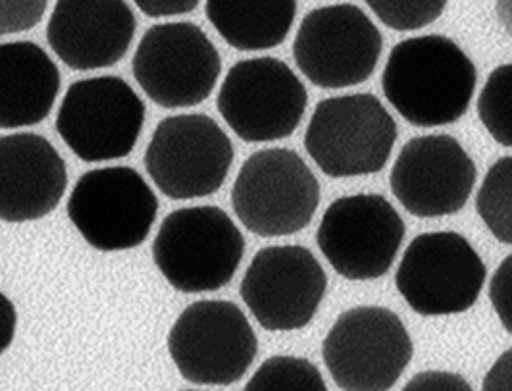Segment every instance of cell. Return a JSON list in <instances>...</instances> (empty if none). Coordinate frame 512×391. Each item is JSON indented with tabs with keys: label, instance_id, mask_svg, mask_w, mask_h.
I'll use <instances>...</instances> for the list:
<instances>
[{
	"label": "cell",
	"instance_id": "obj_1",
	"mask_svg": "<svg viewBox=\"0 0 512 391\" xmlns=\"http://www.w3.org/2000/svg\"><path fill=\"white\" fill-rule=\"evenodd\" d=\"M476 66L457 43L422 35L397 43L385 64V99L416 128L461 120L476 91Z\"/></svg>",
	"mask_w": 512,
	"mask_h": 391
},
{
	"label": "cell",
	"instance_id": "obj_22",
	"mask_svg": "<svg viewBox=\"0 0 512 391\" xmlns=\"http://www.w3.org/2000/svg\"><path fill=\"white\" fill-rule=\"evenodd\" d=\"M478 116L487 133L512 147V64L495 68L478 97Z\"/></svg>",
	"mask_w": 512,
	"mask_h": 391
},
{
	"label": "cell",
	"instance_id": "obj_9",
	"mask_svg": "<svg viewBox=\"0 0 512 391\" xmlns=\"http://www.w3.org/2000/svg\"><path fill=\"white\" fill-rule=\"evenodd\" d=\"M158 214L153 187L129 166L85 172L68 199V216L97 251H129L145 243Z\"/></svg>",
	"mask_w": 512,
	"mask_h": 391
},
{
	"label": "cell",
	"instance_id": "obj_6",
	"mask_svg": "<svg viewBox=\"0 0 512 391\" xmlns=\"http://www.w3.org/2000/svg\"><path fill=\"white\" fill-rule=\"evenodd\" d=\"M233 157V143L216 120L206 114H176L156 126L145 168L160 193L189 201L220 191Z\"/></svg>",
	"mask_w": 512,
	"mask_h": 391
},
{
	"label": "cell",
	"instance_id": "obj_11",
	"mask_svg": "<svg viewBox=\"0 0 512 391\" xmlns=\"http://www.w3.org/2000/svg\"><path fill=\"white\" fill-rule=\"evenodd\" d=\"M308 105L303 81L278 58L237 62L218 93V110L245 143H270L293 135Z\"/></svg>",
	"mask_w": 512,
	"mask_h": 391
},
{
	"label": "cell",
	"instance_id": "obj_25",
	"mask_svg": "<svg viewBox=\"0 0 512 391\" xmlns=\"http://www.w3.org/2000/svg\"><path fill=\"white\" fill-rule=\"evenodd\" d=\"M47 6L49 0H0V37L39 26Z\"/></svg>",
	"mask_w": 512,
	"mask_h": 391
},
{
	"label": "cell",
	"instance_id": "obj_5",
	"mask_svg": "<svg viewBox=\"0 0 512 391\" xmlns=\"http://www.w3.org/2000/svg\"><path fill=\"white\" fill-rule=\"evenodd\" d=\"M168 351L181 376L197 386L237 384L255 363L258 341L230 301H197L178 316Z\"/></svg>",
	"mask_w": 512,
	"mask_h": 391
},
{
	"label": "cell",
	"instance_id": "obj_23",
	"mask_svg": "<svg viewBox=\"0 0 512 391\" xmlns=\"http://www.w3.org/2000/svg\"><path fill=\"white\" fill-rule=\"evenodd\" d=\"M247 391H326L320 370L307 359L272 357L247 382Z\"/></svg>",
	"mask_w": 512,
	"mask_h": 391
},
{
	"label": "cell",
	"instance_id": "obj_3",
	"mask_svg": "<svg viewBox=\"0 0 512 391\" xmlns=\"http://www.w3.org/2000/svg\"><path fill=\"white\" fill-rule=\"evenodd\" d=\"M395 141V120L370 93L320 101L305 133L308 155L335 180L382 172Z\"/></svg>",
	"mask_w": 512,
	"mask_h": 391
},
{
	"label": "cell",
	"instance_id": "obj_8",
	"mask_svg": "<svg viewBox=\"0 0 512 391\" xmlns=\"http://www.w3.org/2000/svg\"><path fill=\"white\" fill-rule=\"evenodd\" d=\"M412 351L405 324L384 307L341 314L322 345L333 382L347 391L391 390L409 366Z\"/></svg>",
	"mask_w": 512,
	"mask_h": 391
},
{
	"label": "cell",
	"instance_id": "obj_13",
	"mask_svg": "<svg viewBox=\"0 0 512 391\" xmlns=\"http://www.w3.org/2000/svg\"><path fill=\"white\" fill-rule=\"evenodd\" d=\"M486 276L482 257L462 235L432 232L410 241L395 286L414 313L445 316L472 309Z\"/></svg>",
	"mask_w": 512,
	"mask_h": 391
},
{
	"label": "cell",
	"instance_id": "obj_30",
	"mask_svg": "<svg viewBox=\"0 0 512 391\" xmlns=\"http://www.w3.org/2000/svg\"><path fill=\"white\" fill-rule=\"evenodd\" d=\"M18 314L14 303L0 291V355L12 345L16 336Z\"/></svg>",
	"mask_w": 512,
	"mask_h": 391
},
{
	"label": "cell",
	"instance_id": "obj_7",
	"mask_svg": "<svg viewBox=\"0 0 512 391\" xmlns=\"http://www.w3.org/2000/svg\"><path fill=\"white\" fill-rule=\"evenodd\" d=\"M145 126V103L116 76L79 79L66 91L56 131L83 162L128 157Z\"/></svg>",
	"mask_w": 512,
	"mask_h": 391
},
{
	"label": "cell",
	"instance_id": "obj_4",
	"mask_svg": "<svg viewBox=\"0 0 512 391\" xmlns=\"http://www.w3.org/2000/svg\"><path fill=\"white\" fill-rule=\"evenodd\" d=\"M239 222L260 237L299 234L320 205V183L289 149H264L247 158L231 189Z\"/></svg>",
	"mask_w": 512,
	"mask_h": 391
},
{
	"label": "cell",
	"instance_id": "obj_18",
	"mask_svg": "<svg viewBox=\"0 0 512 391\" xmlns=\"http://www.w3.org/2000/svg\"><path fill=\"white\" fill-rule=\"evenodd\" d=\"M68 168L51 141L37 133L0 137V220L33 222L60 205Z\"/></svg>",
	"mask_w": 512,
	"mask_h": 391
},
{
	"label": "cell",
	"instance_id": "obj_21",
	"mask_svg": "<svg viewBox=\"0 0 512 391\" xmlns=\"http://www.w3.org/2000/svg\"><path fill=\"white\" fill-rule=\"evenodd\" d=\"M476 210L497 241L512 245V157L499 158L476 195Z\"/></svg>",
	"mask_w": 512,
	"mask_h": 391
},
{
	"label": "cell",
	"instance_id": "obj_29",
	"mask_svg": "<svg viewBox=\"0 0 512 391\" xmlns=\"http://www.w3.org/2000/svg\"><path fill=\"white\" fill-rule=\"evenodd\" d=\"M486 391H511L512 390V349L505 351L491 370L487 372L484 380Z\"/></svg>",
	"mask_w": 512,
	"mask_h": 391
},
{
	"label": "cell",
	"instance_id": "obj_24",
	"mask_svg": "<svg viewBox=\"0 0 512 391\" xmlns=\"http://www.w3.org/2000/svg\"><path fill=\"white\" fill-rule=\"evenodd\" d=\"M449 0H366L376 18L395 31H416L434 24Z\"/></svg>",
	"mask_w": 512,
	"mask_h": 391
},
{
	"label": "cell",
	"instance_id": "obj_28",
	"mask_svg": "<svg viewBox=\"0 0 512 391\" xmlns=\"http://www.w3.org/2000/svg\"><path fill=\"white\" fill-rule=\"evenodd\" d=\"M137 8L151 18H170L193 12L201 0H133Z\"/></svg>",
	"mask_w": 512,
	"mask_h": 391
},
{
	"label": "cell",
	"instance_id": "obj_14",
	"mask_svg": "<svg viewBox=\"0 0 512 391\" xmlns=\"http://www.w3.org/2000/svg\"><path fill=\"white\" fill-rule=\"evenodd\" d=\"M405 239V222L384 195L360 193L333 201L316 241L333 270L351 282L385 276Z\"/></svg>",
	"mask_w": 512,
	"mask_h": 391
},
{
	"label": "cell",
	"instance_id": "obj_10",
	"mask_svg": "<svg viewBox=\"0 0 512 391\" xmlns=\"http://www.w3.org/2000/svg\"><path fill=\"white\" fill-rule=\"evenodd\" d=\"M222 58L205 31L191 22L158 24L143 35L133 56V76L154 105L191 108L212 95Z\"/></svg>",
	"mask_w": 512,
	"mask_h": 391
},
{
	"label": "cell",
	"instance_id": "obj_27",
	"mask_svg": "<svg viewBox=\"0 0 512 391\" xmlns=\"http://www.w3.org/2000/svg\"><path fill=\"white\" fill-rule=\"evenodd\" d=\"M407 391L414 390H472L470 384L457 376V374H449V372H424L418 374L407 384Z\"/></svg>",
	"mask_w": 512,
	"mask_h": 391
},
{
	"label": "cell",
	"instance_id": "obj_19",
	"mask_svg": "<svg viewBox=\"0 0 512 391\" xmlns=\"http://www.w3.org/2000/svg\"><path fill=\"white\" fill-rule=\"evenodd\" d=\"M60 72L35 43L0 45V130H20L49 118L60 93Z\"/></svg>",
	"mask_w": 512,
	"mask_h": 391
},
{
	"label": "cell",
	"instance_id": "obj_16",
	"mask_svg": "<svg viewBox=\"0 0 512 391\" xmlns=\"http://www.w3.org/2000/svg\"><path fill=\"white\" fill-rule=\"evenodd\" d=\"M476 164L451 135L414 137L391 170V191L418 218H441L464 209L476 185Z\"/></svg>",
	"mask_w": 512,
	"mask_h": 391
},
{
	"label": "cell",
	"instance_id": "obj_2",
	"mask_svg": "<svg viewBox=\"0 0 512 391\" xmlns=\"http://www.w3.org/2000/svg\"><path fill=\"white\" fill-rule=\"evenodd\" d=\"M245 255V237L218 207H185L164 218L154 237L153 259L181 293L228 286Z\"/></svg>",
	"mask_w": 512,
	"mask_h": 391
},
{
	"label": "cell",
	"instance_id": "obj_17",
	"mask_svg": "<svg viewBox=\"0 0 512 391\" xmlns=\"http://www.w3.org/2000/svg\"><path fill=\"white\" fill-rule=\"evenodd\" d=\"M135 29L126 0H56L47 41L68 68L89 72L118 64L128 54Z\"/></svg>",
	"mask_w": 512,
	"mask_h": 391
},
{
	"label": "cell",
	"instance_id": "obj_15",
	"mask_svg": "<svg viewBox=\"0 0 512 391\" xmlns=\"http://www.w3.org/2000/svg\"><path fill=\"white\" fill-rule=\"evenodd\" d=\"M326 289V272L308 249L276 245L256 253L239 291L264 330L293 332L308 326Z\"/></svg>",
	"mask_w": 512,
	"mask_h": 391
},
{
	"label": "cell",
	"instance_id": "obj_20",
	"mask_svg": "<svg viewBox=\"0 0 512 391\" xmlns=\"http://www.w3.org/2000/svg\"><path fill=\"white\" fill-rule=\"evenodd\" d=\"M297 0H206V18L237 51H268L287 39Z\"/></svg>",
	"mask_w": 512,
	"mask_h": 391
},
{
	"label": "cell",
	"instance_id": "obj_12",
	"mask_svg": "<svg viewBox=\"0 0 512 391\" xmlns=\"http://www.w3.org/2000/svg\"><path fill=\"white\" fill-rule=\"evenodd\" d=\"M384 39L355 4H332L308 12L293 43L303 76L322 89L364 83L376 72Z\"/></svg>",
	"mask_w": 512,
	"mask_h": 391
},
{
	"label": "cell",
	"instance_id": "obj_31",
	"mask_svg": "<svg viewBox=\"0 0 512 391\" xmlns=\"http://www.w3.org/2000/svg\"><path fill=\"white\" fill-rule=\"evenodd\" d=\"M495 16L503 29L512 35V0H497Z\"/></svg>",
	"mask_w": 512,
	"mask_h": 391
},
{
	"label": "cell",
	"instance_id": "obj_26",
	"mask_svg": "<svg viewBox=\"0 0 512 391\" xmlns=\"http://www.w3.org/2000/svg\"><path fill=\"white\" fill-rule=\"evenodd\" d=\"M489 301L505 330L512 334V255L495 270L489 284Z\"/></svg>",
	"mask_w": 512,
	"mask_h": 391
}]
</instances>
